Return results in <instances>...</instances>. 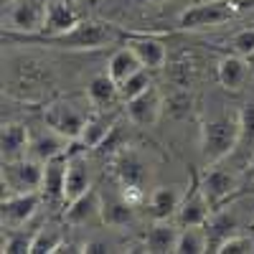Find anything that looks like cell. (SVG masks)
<instances>
[{
	"instance_id": "obj_37",
	"label": "cell",
	"mask_w": 254,
	"mask_h": 254,
	"mask_svg": "<svg viewBox=\"0 0 254 254\" xmlns=\"http://www.w3.org/2000/svg\"><path fill=\"white\" fill-rule=\"evenodd\" d=\"M252 61H254V56H252Z\"/></svg>"
},
{
	"instance_id": "obj_31",
	"label": "cell",
	"mask_w": 254,
	"mask_h": 254,
	"mask_svg": "<svg viewBox=\"0 0 254 254\" xmlns=\"http://www.w3.org/2000/svg\"><path fill=\"white\" fill-rule=\"evenodd\" d=\"M231 49H234V54H239L244 59H252L254 56V26L242 28L239 33H234V38H231Z\"/></svg>"
},
{
	"instance_id": "obj_35",
	"label": "cell",
	"mask_w": 254,
	"mask_h": 254,
	"mask_svg": "<svg viewBox=\"0 0 254 254\" xmlns=\"http://www.w3.org/2000/svg\"><path fill=\"white\" fill-rule=\"evenodd\" d=\"M249 173H252V178H254V158H252V163H249Z\"/></svg>"
},
{
	"instance_id": "obj_9",
	"label": "cell",
	"mask_w": 254,
	"mask_h": 254,
	"mask_svg": "<svg viewBox=\"0 0 254 254\" xmlns=\"http://www.w3.org/2000/svg\"><path fill=\"white\" fill-rule=\"evenodd\" d=\"M208 216H211V203L203 193L201 183H193L190 190L183 196L176 219H178L181 226H203L208 221Z\"/></svg>"
},
{
	"instance_id": "obj_27",
	"label": "cell",
	"mask_w": 254,
	"mask_h": 254,
	"mask_svg": "<svg viewBox=\"0 0 254 254\" xmlns=\"http://www.w3.org/2000/svg\"><path fill=\"white\" fill-rule=\"evenodd\" d=\"M112 130H115V125L107 117H99V115L87 117V125H84V130L79 135V142L84 147H99V145H104V140L110 137Z\"/></svg>"
},
{
	"instance_id": "obj_11",
	"label": "cell",
	"mask_w": 254,
	"mask_h": 254,
	"mask_svg": "<svg viewBox=\"0 0 254 254\" xmlns=\"http://www.w3.org/2000/svg\"><path fill=\"white\" fill-rule=\"evenodd\" d=\"M201 188L211 203V208L224 203L234 190L239 188V178H237V171H226V168H211V171L203 176L201 181Z\"/></svg>"
},
{
	"instance_id": "obj_6",
	"label": "cell",
	"mask_w": 254,
	"mask_h": 254,
	"mask_svg": "<svg viewBox=\"0 0 254 254\" xmlns=\"http://www.w3.org/2000/svg\"><path fill=\"white\" fill-rule=\"evenodd\" d=\"M46 127H51L54 132H59L66 140H79L84 125H87V117L79 107H74L71 102H51L46 112H44Z\"/></svg>"
},
{
	"instance_id": "obj_32",
	"label": "cell",
	"mask_w": 254,
	"mask_h": 254,
	"mask_svg": "<svg viewBox=\"0 0 254 254\" xmlns=\"http://www.w3.org/2000/svg\"><path fill=\"white\" fill-rule=\"evenodd\" d=\"M31 244H33V237H26L20 231L10 229V234L3 239V254H26L31 252Z\"/></svg>"
},
{
	"instance_id": "obj_13",
	"label": "cell",
	"mask_w": 254,
	"mask_h": 254,
	"mask_svg": "<svg viewBox=\"0 0 254 254\" xmlns=\"http://www.w3.org/2000/svg\"><path fill=\"white\" fill-rule=\"evenodd\" d=\"M94 219H102V198L94 188L84 190L81 196H76L74 201L66 203V221L69 224H89Z\"/></svg>"
},
{
	"instance_id": "obj_18",
	"label": "cell",
	"mask_w": 254,
	"mask_h": 254,
	"mask_svg": "<svg viewBox=\"0 0 254 254\" xmlns=\"http://www.w3.org/2000/svg\"><path fill=\"white\" fill-rule=\"evenodd\" d=\"M186 193H181L178 186H160L153 190L150 196V214L155 221H163V219H171L178 214L181 208V201H183Z\"/></svg>"
},
{
	"instance_id": "obj_28",
	"label": "cell",
	"mask_w": 254,
	"mask_h": 254,
	"mask_svg": "<svg viewBox=\"0 0 254 254\" xmlns=\"http://www.w3.org/2000/svg\"><path fill=\"white\" fill-rule=\"evenodd\" d=\"M203 252H208L203 226H181L176 254H203Z\"/></svg>"
},
{
	"instance_id": "obj_25",
	"label": "cell",
	"mask_w": 254,
	"mask_h": 254,
	"mask_svg": "<svg viewBox=\"0 0 254 254\" xmlns=\"http://www.w3.org/2000/svg\"><path fill=\"white\" fill-rule=\"evenodd\" d=\"M135 216V203L127 198H102V221L107 226H127Z\"/></svg>"
},
{
	"instance_id": "obj_22",
	"label": "cell",
	"mask_w": 254,
	"mask_h": 254,
	"mask_svg": "<svg viewBox=\"0 0 254 254\" xmlns=\"http://www.w3.org/2000/svg\"><path fill=\"white\" fill-rule=\"evenodd\" d=\"M249 76V59L234 54V56H226L219 64V81L221 87L231 89V92H239L244 87V81Z\"/></svg>"
},
{
	"instance_id": "obj_10",
	"label": "cell",
	"mask_w": 254,
	"mask_h": 254,
	"mask_svg": "<svg viewBox=\"0 0 254 254\" xmlns=\"http://www.w3.org/2000/svg\"><path fill=\"white\" fill-rule=\"evenodd\" d=\"M125 107H127V117H130L137 127H150V125H155L158 117H160L163 102H160V94H158L155 87H147L142 94L127 99Z\"/></svg>"
},
{
	"instance_id": "obj_29",
	"label": "cell",
	"mask_w": 254,
	"mask_h": 254,
	"mask_svg": "<svg viewBox=\"0 0 254 254\" xmlns=\"http://www.w3.org/2000/svg\"><path fill=\"white\" fill-rule=\"evenodd\" d=\"M59 249H61V231H56L54 226H44L33 234L31 254H51Z\"/></svg>"
},
{
	"instance_id": "obj_1",
	"label": "cell",
	"mask_w": 254,
	"mask_h": 254,
	"mask_svg": "<svg viewBox=\"0 0 254 254\" xmlns=\"http://www.w3.org/2000/svg\"><path fill=\"white\" fill-rule=\"evenodd\" d=\"M120 38H122V33L112 23H102V20H81L71 31L59 33V36H38L41 44L56 46V49H69V51H94V49L115 44Z\"/></svg>"
},
{
	"instance_id": "obj_36",
	"label": "cell",
	"mask_w": 254,
	"mask_h": 254,
	"mask_svg": "<svg viewBox=\"0 0 254 254\" xmlns=\"http://www.w3.org/2000/svg\"><path fill=\"white\" fill-rule=\"evenodd\" d=\"M252 66H254V61H252Z\"/></svg>"
},
{
	"instance_id": "obj_34",
	"label": "cell",
	"mask_w": 254,
	"mask_h": 254,
	"mask_svg": "<svg viewBox=\"0 0 254 254\" xmlns=\"http://www.w3.org/2000/svg\"><path fill=\"white\" fill-rule=\"evenodd\" d=\"M110 249L112 247L107 242H87L81 252H87V254H102V252H110Z\"/></svg>"
},
{
	"instance_id": "obj_2",
	"label": "cell",
	"mask_w": 254,
	"mask_h": 254,
	"mask_svg": "<svg viewBox=\"0 0 254 254\" xmlns=\"http://www.w3.org/2000/svg\"><path fill=\"white\" fill-rule=\"evenodd\" d=\"M239 137V115H219L201 125V158L208 165H216L231 155Z\"/></svg>"
},
{
	"instance_id": "obj_7",
	"label": "cell",
	"mask_w": 254,
	"mask_h": 254,
	"mask_svg": "<svg viewBox=\"0 0 254 254\" xmlns=\"http://www.w3.org/2000/svg\"><path fill=\"white\" fill-rule=\"evenodd\" d=\"M41 203V190H31V193H10V196H3V226L5 229H18L23 226Z\"/></svg>"
},
{
	"instance_id": "obj_21",
	"label": "cell",
	"mask_w": 254,
	"mask_h": 254,
	"mask_svg": "<svg viewBox=\"0 0 254 254\" xmlns=\"http://www.w3.org/2000/svg\"><path fill=\"white\" fill-rule=\"evenodd\" d=\"M178 234L181 231L168 221H155L150 226V231H147L145 237V249L153 252V254H165V252H176V244H178Z\"/></svg>"
},
{
	"instance_id": "obj_14",
	"label": "cell",
	"mask_w": 254,
	"mask_h": 254,
	"mask_svg": "<svg viewBox=\"0 0 254 254\" xmlns=\"http://www.w3.org/2000/svg\"><path fill=\"white\" fill-rule=\"evenodd\" d=\"M66 168H69V158H64V155L44 163V183H41V193H44L49 201H64Z\"/></svg>"
},
{
	"instance_id": "obj_12",
	"label": "cell",
	"mask_w": 254,
	"mask_h": 254,
	"mask_svg": "<svg viewBox=\"0 0 254 254\" xmlns=\"http://www.w3.org/2000/svg\"><path fill=\"white\" fill-rule=\"evenodd\" d=\"M76 23H81L79 10L69 3V0H46V26L44 36H59L71 31Z\"/></svg>"
},
{
	"instance_id": "obj_5",
	"label": "cell",
	"mask_w": 254,
	"mask_h": 254,
	"mask_svg": "<svg viewBox=\"0 0 254 254\" xmlns=\"http://www.w3.org/2000/svg\"><path fill=\"white\" fill-rule=\"evenodd\" d=\"M237 13L234 3L231 0H208V3H201V5H193L188 8L178 26L186 28V31H198V28H208V26H221L226 20H231Z\"/></svg>"
},
{
	"instance_id": "obj_15",
	"label": "cell",
	"mask_w": 254,
	"mask_h": 254,
	"mask_svg": "<svg viewBox=\"0 0 254 254\" xmlns=\"http://www.w3.org/2000/svg\"><path fill=\"white\" fill-rule=\"evenodd\" d=\"M239 221L234 214H229V211H216L214 216H208V221L203 224V231H206V242H208V252H219L221 244L237 234Z\"/></svg>"
},
{
	"instance_id": "obj_4",
	"label": "cell",
	"mask_w": 254,
	"mask_h": 254,
	"mask_svg": "<svg viewBox=\"0 0 254 254\" xmlns=\"http://www.w3.org/2000/svg\"><path fill=\"white\" fill-rule=\"evenodd\" d=\"M41 183H44V163H38L36 158L23 155L18 160H3V188H5V196L41 190Z\"/></svg>"
},
{
	"instance_id": "obj_16",
	"label": "cell",
	"mask_w": 254,
	"mask_h": 254,
	"mask_svg": "<svg viewBox=\"0 0 254 254\" xmlns=\"http://www.w3.org/2000/svg\"><path fill=\"white\" fill-rule=\"evenodd\" d=\"M28 142L31 135L23 125L10 122L3 125V132H0V153H3V160H18L28 155Z\"/></svg>"
},
{
	"instance_id": "obj_8",
	"label": "cell",
	"mask_w": 254,
	"mask_h": 254,
	"mask_svg": "<svg viewBox=\"0 0 254 254\" xmlns=\"http://www.w3.org/2000/svg\"><path fill=\"white\" fill-rule=\"evenodd\" d=\"M229 158L237 171L249 168V163L254 158V102L244 104L239 112V137H237V145Z\"/></svg>"
},
{
	"instance_id": "obj_20",
	"label": "cell",
	"mask_w": 254,
	"mask_h": 254,
	"mask_svg": "<svg viewBox=\"0 0 254 254\" xmlns=\"http://www.w3.org/2000/svg\"><path fill=\"white\" fill-rule=\"evenodd\" d=\"M64 145H66V137H61L59 132H54L51 127L46 132H38L31 137L28 142V155L36 158L38 163H49L54 158H59L64 153Z\"/></svg>"
},
{
	"instance_id": "obj_17",
	"label": "cell",
	"mask_w": 254,
	"mask_h": 254,
	"mask_svg": "<svg viewBox=\"0 0 254 254\" xmlns=\"http://www.w3.org/2000/svg\"><path fill=\"white\" fill-rule=\"evenodd\" d=\"M92 188V171L84 158L74 155L69 158V168H66V188H64V203L74 201L76 196H81L84 190Z\"/></svg>"
},
{
	"instance_id": "obj_30",
	"label": "cell",
	"mask_w": 254,
	"mask_h": 254,
	"mask_svg": "<svg viewBox=\"0 0 254 254\" xmlns=\"http://www.w3.org/2000/svg\"><path fill=\"white\" fill-rule=\"evenodd\" d=\"M147 87H153V81H150V76H147L145 69H140V71H135L132 76H127V79L120 84V97L127 102V99H132V97L142 94Z\"/></svg>"
},
{
	"instance_id": "obj_19",
	"label": "cell",
	"mask_w": 254,
	"mask_h": 254,
	"mask_svg": "<svg viewBox=\"0 0 254 254\" xmlns=\"http://www.w3.org/2000/svg\"><path fill=\"white\" fill-rule=\"evenodd\" d=\"M127 46L135 51V56L140 59V64L145 69H160L165 64V46L163 41L150 38V36H132L127 41Z\"/></svg>"
},
{
	"instance_id": "obj_24",
	"label": "cell",
	"mask_w": 254,
	"mask_h": 254,
	"mask_svg": "<svg viewBox=\"0 0 254 254\" xmlns=\"http://www.w3.org/2000/svg\"><path fill=\"white\" fill-rule=\"evenodd\" d=\"M115 171H117V178L122 181V186H142L147 171H145V163L135 155V153H122L115 163Z\"/></svg>"
},
{
	"instance_id": "obj_23",
	"label": "cell",
	"mask_w": 254,
	"mask_h": 254,
	"mask_svg": "<svg viewBox=\"0 0 254 254\" xmlns=\"http://www.w3.org/2000/svg\"><path fill=\"white\" fill-rule=\"evenodd\" d=\"M140 69H145V66L140 64V59L135 56V51H132L130 46L115 51V54L110 56V64H107V74H110L117 84H122L127 76H132V74L140 71Z\"/></svg>"
},
{
	"instance_id": "obj_26",
	"label": "cell",
	"mask_w": 254,
	"mask_h": 254,
	"mask_svg": "<svg viewBox=\"0 0 254 254\" xmlns=\"http://www.w3.org/2000/svg\"><path fill=\"white\" fill-rule=\"evenodd\" d=\"M87 94H89L92 104H97V107H110V104L120 97V84L110 74H99L89 81Z\"/></svg>"
},
{
	"instance_id": "obj_33",
	"label": "cell",
	"mask_w": 254,
	"mask_h": 254,
	"mask_svg": "<svg viewBox=\"0 0 254 254\" xmlns=\"http://www.w3.org/2000/svg\"><path fill=\"white\" fill-rule=\"evenodd\" d=\"M249 252H254V239L247 237V234L229 237L219 249V254H249Z\"/></svg>"
},
{
	"instance_id": "obj_3",
	"label": "cell",
	"mask_w": 254,
	"mask_h": 254,
	"mask_svg": "<svg viewBox=\"0 0 254 254\" xmlns=\"http://www.w3.org/2000/svg\"><path fill=\"white\" fill-rule=\"evenodd\" d=\"M3 23L8 33H18L20 38L41 36L46 26V0H10Z\"/></svg>"
}]
</instances>
